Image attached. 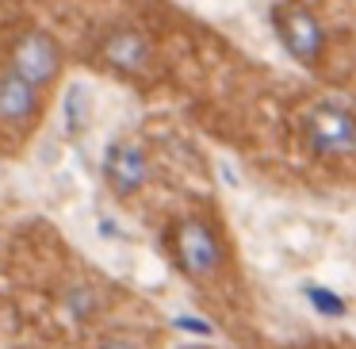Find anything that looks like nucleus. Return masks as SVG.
<instances>
[{
  "instance_id": "f03ea898",
  "label": "nucleus",
  "mask_w": 356,
  "mask_h": 349,
  "mask_svg": "<svg viewBox=\"0 0 356 349\" xmlns=\"http://www.w3.org/2000/svg\"><path fill=\"white\" fill-rule=\"evenodd\" d=\"M161 249L180 272L192 295L207 307V315L238 341L241 349H257V307L245 284V269L238 257V242L230 234L226 211L211 192H184L161 215Z\"/></svg>"
},
{
  "instance_id": "0eeeda50",
  "label": "nucleus",
  "mask_w": 356,
  "mask_h": 349,
  "mask_svg": "<svg viewBox=\"0 0 356 349\" xmlns=\"http://www.w3.org/2000/svg\"><path fill=\"white\" fill-rule=\"evenodd\" d=\"M104 185L123 208L146 200L157 185V139L149 142L142 131L119 134L104 157Z\"/></svg>"
},
{
  "instance_id": "9d476101",
  "label": "nucleus",
  "mask_w": 356,
  "mask_h": 349,
  "mask_svg": "<svg viewBox=\"0 0 356 349\" xmlns=\"http://www.w3.org/2000/svg\"><path fill=\"white\" fill-rule=\"evenodd\" d=\"M177 349H211V346H177Z\"/></svg>"
},
{
  "instance_id": "20e7f679",
  "label": "nucleus",
  "mask_w": 356,
  "mask_h": 349,
  "mask_svg": "<svg viewBox=\"0 0 356 349\" xmlns=\"http://www.w3.org/2000/svg\"><path fill=\"white\" fill-rule=\"evenodd\" d=\"M268 24L280 35L295 65L310 73L322 88L353 96L356 88V27L333 24V16L318 4H276L268 8Z\"/></svg>"
},
{
  "instance_id": "f257e3e1",
  "label": "nucleus",
  "mask_w": 356,
  "mask_h": 349,
  "mask_svg": "<svg viewBox=\"0 0 356 349\" xmlns=\"http://www.w3.org/2000/svg\"><path fill=\"white\" fill-rule=\"evenodd\" d=\"M276 85L280 77H272L268 96L276 111H264L261 100L249 111L218 108L211 131H222L238 119L241 134L234 142L241 154L249 150V157H268L272 165L280 162V169L299 173L307 185L356 188V96L322 85H287L276 93Z\"/></svg>"
},
{
  "instance_id": "7ed1b4c3",
  "label": "nucleus",
  "mask_w": 356,
  "mask_h": 349,
  "mask_svg": "<svg viewBox=\"0 0 356 349\" xmlns=\"http://www.w3.org/2000/svg\"><path fill=\"white\" fill-rule=\"evenodd\" d=\"M188 24L192 20L172 8H115L92 16L73 42V54L142 96L184 93L177 42H184Z\"/></svg>"
},
{
  "instance_id": "6e6552de",
  "label": "nucleus",
  "mask_w": 356,
  "mask_h": 349,
  "mask_svg": "<svg viewBox=\"0 0 356 349\" xmlns=\"http://www.w3.org/2000/svg\"><path fill=\"white\" fill-rule=\"evenodd\" d=\"M165 334L161 326L146 318H119L104 326L100 334H88V349H161Z\"/></svg>"
},
{
  "instance_id": "423d86ee",
  "label": "nucleus",
  "mask_w": 356,
  "mask_h": 349,
  "mask_svg": "<svg viewBox=\"0 0 356 349\" xmlns=\"http://www.w3.org/2000/svg\"><path fill=\"white\" fill-rule=\"evenodd\" d=\"M54 96L27 85L24 77L0 70V150L8 162H19L31 139L39 134Z\"/></svg>"
},
{
  "instance_id": "39448f33",
  "label": "nucleus",
  "mask_w": 356,
  "mask_h": 349,
  "mask_svg": "<svg viewBox=\"0 0 356 349\" xmlns=\"http://www.w3.org/2000/svg\"><path fill=\"white\" fill-rule=\"evenodd\" d=\"M0 70L24 77L27 85L54 96L65 81V70L73 62V47L47 27L39 16L19 8H4V27H0Z\"/></svg>"
},
{
  "instance_id": "9b49d317",
  "label": "nucleus",
  "mask_w": 356,
  "mask_h": 349,
  "mask_svg": "<svg viewBox=\"0 0 356 349\" xmlns=\"http://www.w3.org/2000/svg\"><path fill=\"white\" fill-rule=\"evenodd\" d=\"M353 96H356V88H353Z\"/></svg>"
},
{
  "instance_id": "1a4fd4ad",
  "label": "nucleus",
  "mask_w": 356,
  "mask_h": 349,
  "mask_svg": "<svg viewBox=\"0 0 356 349\" xmlns=\"http://www.w3.org/2000/svg\"><path fill=\"white\" fill-rule=\"evenodd\" d=\"M272 349H345V346H333V341H284V346H272Z\"/></svg>"
}]
</instances>
